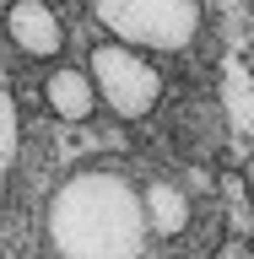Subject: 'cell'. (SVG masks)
Segmentation results:
<instances>
[{
	"label": "cell",
	"mask_w": 254,
	"mask_h": 259,
	"mask_svg": "<svg viewBox=\"0 0 254 259\" xmlns=\"http://www.w3.org/2000/svg\"><path fill=\"white\" fill-rule=\"evenodd\" d=\"M6 38L27 60H54L65 49V22L49 0H11L6 6Z\"/></svg>",
	"instance_id": "277c9868"
},
{
	"label": "cell",
	"mask_w": 254,
	"mask_h": 259,
	"mask_svg": "<svg viewBox=\"0 0 254 259\" xmlns=\"http://www.w3.org/2000/svg\"><path fill=\"white\" fill-rule=\"evenodd\" d=\"M87 76H92L103 108H108L114 119H125V124L152 119L157 103H162V70L152 65V54L125 49V44H114V38L87 54Z\"/></svg>",
	"instance_id": "3957f363"
},
{
	"label": "cell",
	"mask_w": 254,
	"mask_h": 259,
	"mask_svg": "<svg viewBox=\"0 0 254 259\" xmlns=\"http://www.w3.org/2000/svg\"><path fill=\"white\" fill-rule=\"evenodd\" d=\"M146 194V222H152V238H184L195 222V205L190 194L178 189L173 178H152V184H141Z\"/></svg>",
	"instance_id": "8992f818"
},
{
	"label": "cell",
	"mask_w": 254,
	"mask_h": 259,
	"mask_svg": "<svg viewBox=\"0 0 254 259\" xmlns=\"http://www.w3.org/2000/svg\"><path fill=\"white\" fill-rule=\"evenodd\" d=\"M44 243L54 259H146V194L119 162H81L44 205Z\"/></svg>",
	"instance_id": "6da1fadb"
},
{
	"label": "cell",
	"mask_w": 254,
	"mask_h": 259,
	"mask_svg": "<svg viewBox=\"0 0 254 259\" xmlns=\"http://www.w3.org/2000/svg\"><path fill=\"white\" fill-rule=\"evenodd\" d=\"M97 87H92V76L81 70V65H54L44 76V108L54 113V119H65V124H87L97 113Z\"/></svg>",
	"instance_id": "5b68a950"
},
{
	"label": "cell",
	"mask_w": 254,
	"mask_h": 259,
	"mask_svg": "<svg viewBox=\"0 0 254 259\" xmlns=\"http://www.w3.org/2000/svg\"><path fill=\"white\" fill-rule=\"evenodd\" d=\"M97 27L114 44L141 54H184L200 38L206 0H87Z\"/></svg>",
	"instance_id": "7a4b0ae2"
},
{
	"label": "cell",
	"mask_w": 254,
	"mask_h": 259,
	"mask_svg": "<svg viewBox=\"0 0 254 259\" xmlns=\"http://www.w3.org/2000/svg\"><path fill=\"white\" fill-rule=\"evenodd\" d=\"M222 189H227V200H233V216H249V200H243V178H233V173H227V178H222Z\"/></svg>",
	"instance_id": "9c48e42d"
},
{
	"label": "cell",
	"mask_w": 254,
	"mask_h": 259,
	"mask_svg": "<svg viewBox=\"0 0 254 259\" xmlns=\"http://www.w3.org/2000/svg\"><path fill=\"white\" fill-rule=\"evenodd\" d=\"M16 157H22V113H16V92L6 76V60H0V210H6V194L16 178Z\"/></svg>",
	"instance_id": "52a82bcc"
},
{
	"label": "cell",
	"mask_w": 254,
	"mask_h": 259,
	"mask_svg": "<svg viewBox=\"0 0 254 259\" xmlns=\"http://www.w3.org/2000/svg\"><path fill=\"white\" fill-rule=\"evenodd\" d=\"M211 259H254V243L243 238V232H227L222 243H216V254Z\"/></svg>",
	"instance_id": "ba28073f"
}]
</instances>
